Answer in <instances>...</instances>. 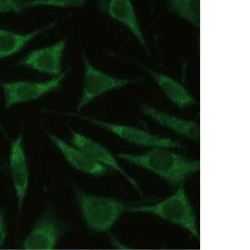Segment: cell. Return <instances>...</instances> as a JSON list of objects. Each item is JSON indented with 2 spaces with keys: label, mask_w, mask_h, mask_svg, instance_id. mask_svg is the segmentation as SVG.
I'll return each mask as SVG.
<instances>
[{
  "label": "cell",
  "mask_w": 250,
  "mask_h": 250,
  "mask_svg": "<svg viewBox=\"0 0 250 250\" xmlns=\"http://www.w3.org/2000/svg\"><path fill=\"white\" fill-rule=\"evenodd\" d=\"M23 10H24L23 1L0 0V13L9 12L22 13Z\"/></svg>",
  "instance_id": "obj_18"
},
{
  "label": "cell",
  "mask_w": 250,
  "mask_h": 250,
  "mask_svg": "<svg viewBox=\"0 0 250 250\" xmlns=\"http://www.w3.org/2000/svg\"><path fill=\"white\" fill-rule=\"evenodd\" d=\"M105 11L113 19L124 25L139 41L146 51L147 44L138 22L135 10L131 1L128 0H111L105 4Z\"/></svg>",
  "instance_id": "obj_13"
},
{
  "label": "cell",
  "mask_w": 250,
  "mask_h": 250,
  "mask_svg": "<svg viewBox=\"0 0 250 250\" xmlns=\"http://www.w3.org/2000/svg\"><path fill=\"white\" fill-rule=\"evenodd\" d=\"M57 250L54 249V250Z\"/></svg>",
  "instance_id": "obj_23"
},
{
  "label": "cell",
  "mask_w": 250,
  "mask_h": 250,
  "mask_svg": "<svg viewBox=\"0 0 250 250\" xmlns=\"http://www.w3.org/2000/svg\"></svg>",
  "instance_id": "obj_24"
},
{
  "label": "cell",
  "mask_w": 250,
  "mask_h": 250,
  "mask_svg": "<svg viewBox=\"0 0 250 250\" xmlns=\"http://www.w3.org/2000/svg\"><path fill=\"white\" fill-rule=\"evenodd\" d=\"M85 1L83 0H32L23 1L24 9L39 6H50L68 8L83 6Z\"/></svg>",
  "instance_id": "obj_17"
},
{
  "label": "cell",
  "mask_w": 250,
  "mask_h": 250,
  "mask_svg": "<svg viewBox=\"0 0 250 250\" xmlns=\"http://www.w3.org/2000/svg\"><path fill=\"white\" fill-rule=\"evenodd\" d=\"M66 43L65 38L53 45L34 50L21 60L16 66L33 69L51 76H59L62 73V59Z\"/></svg>",
  "instance_id": "obj_8"
},
{
  "label": "cell",
  "mask_w": 250,
  "mask_h": 250,
  "mask_svg": "<svg viewBox=\"0 0 250 250\" xmlns=\"http://www.w3.org/2000/svg\"><path fill=\"white\" fill-rule=\"evenodd\" d=\"M130 211L155 215L163 220L186 229L194 236L200 238L197 217L187 195L184 184L179 186L176 193L166 199L154 205H133L130 208Z\"/></svg>",
  "instance_id": "obj_3"
},
{
  "label": "cell",
  "mask_w": 250,
  "mask_h": 250,
  "mask_svg": "<svg viewBox=\"0 0 250 250\" xmlns=\"http://www.w3.org/2000/svg\"><path fill=\"white\" fill-rule=\"evenodd\" d=\"M171 8L179 17L194 26H201V1L199 0H172Z\"/></svg>",
  "instance_id": "obj_16"
},
{
  "label": "cell",
  "mask_w": 250,
  "mask_h": 250,
  "mask_svg": "<svg viewBox=\"0 0 250 250\" xmlns=\"http://www.w3.org/2000/svg\"></svg>",
  "instance_id": "obj_22"
},
{
  "label": "cell",
  "mask_w": 250,
  "mask_h": 250,
  "mask_svg": "<svg viewBox=\"0 0 250 250\" xmlns=\"http://www.w3.org/2000/svg\"><path fill=\"white\" fill-rule=\"evenodd\" d=\"M70 131L72 133V142L75 147L82 150L96 163L109 169L116 170L128 181L138 193H141L137 181L134 180L126 171L123 170L122 167L115 159L114 156L106 148L90 138L75 131L72 128H70Z\"/></svg>",
  "instance_id": "obj_9"
},
{
  "label": "cell",
  "mask_w": 250,
  "mask_h": 250,
  "mask_svg": "<svg viewBox=\"0 0 250 250\" xmlns=\"http://www.w3.org/2000/svg\"><path fill=\"white\" fill-rule=\"evenodd\" d=\"M140 111L144 115L165 127L193 141L200 142L201 130L199 123L174 116L146 104L140 105Z\"/></svg>",
  "instance_id": "obj_11"
},
{
  "label": "cell",
  "mask_w": 250,
  "mask_h": 250,
  "mask_svg": "<svg viewBox=\"0 0 250 250\" xmlns=\"http://www.w3.org/2000/svg\"><path fill=\"white\" fill-rule=\"evenodd\" d=\"M76 199L86 226L95 232L110 230L119 217L133 206L113 198L76 191Z\"/></svg>",
  "instance_id": "obj_2"
},
{
  "label": "cell",
  "mask_w": 250,
  "mask_h": 250,
  "mask_svg": "<svg viewBox=\"0 0 250 250\" xmlns=\"http://www.w3.org/2000/svg\"><path fill=\"white\" fill-rule=\"evenodd\" d=\"M46 133L65 159L78 170L95 176H103L109 172V168L92 160L78 147L66 143L51 132H46Z\"/></svg>",
  "instance_id": "obj_12"
},
{
  "label": "cell",
  "mask_w": 250,
  "mask_h": 250,
  "mask_svg": "<svg viewBox=\"0 0 250 250\" xmlns=\"http://www.w3.org/2000/svg\"><path fill=\"white\" fill-rule=\"evenodd\" d=\"M119 158L158 175L174 187L184 184L188 177L199 172L201 163L190 160L168 148L154 147L145 153H121Z\"/></svg>",
  "instance_id": "obj_1"
},
{
  "label": "cell",
  "mask_w": 250,
  "mask_h": 250,
  "mask_svg": "<svg viewBox=\"0 0 250 250\" xmlns=\"http://www.w3.org/2000/svg\"><path fill=\"white\" fill-rule=\"evenodd\" d=\"M110 238L113 242V246H114V248L111 250H130L127 246H125V244L121 243L120 241L116 239L114 236L111 235Z\"/></svg>",
  "instance_id": "obj_20"
},
{
  "label": "cell",
  "mask_w": 250,
  "mask_h": 250,
  "mask_svg": "<svg viewBox=\"0 0 250 250\" xmlns=\"http://www.w3.org/2000/svg\"><path fill=\"white\" fill-rule=\"evenodd\" d=\"M70 230V227L60 220L53 208L46 209L27 236L22 244L24 250L55 249L60 239Z\"/></svg>",
  "instance_id": "obj_4"
},
{
  "label": "cell",
  "mask_w": 250,
  "mask_h": 250,
  "mask_svg": "<svg viewBox=\"0 0 250 250\" xmlns=\"http://www.w3.org/2000/svg\"><path fill=\"white\" fill-rule=\"evenodd\" d=\"M9 168L18 201L19 212H20L26 197L29 184L28 165L23 146L22 133L11 143Z\"/></svg>",
  "instance_id": "obj_10"
},
{
  "label": "cell",
  "mask_w": 250,
  "mask_h": 250,
  "mask_svg": "<svg viewBox=\"0 0 250 250\" xmlns=\"http://www.w3.org/2000/svg\"><path fill=\"white\" fill-rule=\"evenodd\" d=\"M55 25L51 22L42 28L36 29L30 33L21 34L0 28V59L10 57L19 53L24 46L37 37L43 31L49 30Z\"/></svg>",
  "instance_id": "obj_15"
},
{
  "label": "cell",
  "mask_w": 250,
  "mask_h": 250,
  "mask_svg": "<svg viewBox=\"0 0 250 250\" xmlns=\"http://www.w3.org/2000/svg\"><path fill=\"white\" fill-rule=\"evenodd\" d=\"M0 130H2V131H3V126H2V125H1V122H0Z\"/></svg>",
  "instance_id": "obj_21"
},
{
  "label": "cell",
  "mask_w": 250,
  "mask_h": 250,
  "mask_svg": "<svg viewBox=\"0 0 250 250\" xmlns=\"http://www.w3.org/2000/svg\"><path fill=\"white\" fill-rule=\"evenodd\" d=\"M144 68L153 77L167 98L179 108L184 109L197 104L195 100L180 83L151 69L146 67Z\"/></svg>",
  "instance_id": "obj_14"
},
{
  "label": "cell",
  "mask_w": 250,
  "mask_h": 250,
  "mask_svg": "<svg viewBox=\"0 0 250 250\" xmlns=\"http://www.w3.org/2000/svg\"><path fill=\"white\" fill-rule=\"evenodd\" d=\"M69 115L89 121L90 123L96 126L106 130L118 136L121 139L129 142L130 144H134V145L153 148L165 147L168 148V149H173V148L182 149L184 147V146L180 142H177L172 138L154 135L145 130L133 127V126L114 124V123L107 122V121L99 120V119L93 118V117L76 114V113Z\"/></svg>",
  "instance_id": "obj_6"
},
{
  "label": "cell",
  "mask_w": 250,
  "mask_h": 250,
  "mask_svg": "<svg viewBox=\"0 0 250 250\" xmlns=\"http://www.w3.org/2000/svg\"><path fill=\"white\" fill-rule=\"evenodd\" d=\"M83 61L84 64V78L82 97L77 107L78 111L105 92L122 88L133 82L130 80L115 78L102 72L90 64L84 54H83Z\"/></svg>",
  "instance_id": "obj_7"
},
{
  "label": "cell",
  "mask_w": 250,
  "mask_h": 250,
  "mask_svg": "<svg viewBox=\"0 0 250 250\" xmlns=\"http://www.w3.org/2000/svg\"><path fill=\"white\" fill-rule=\"evenodd\" d=\"M5 238H6V227L4 215L2 211H0V247L4 244Z\"/></svg>",
  "instance_id": "obj_19"
},
{
  "label": "cell",
  "mask_w": 250,
  "mask_h": 250,
  "mask_svg": "<svg viewBox=\"0 0 250 250\" xmlns=\"http://www.w3.org/2000/svg\"><path fill=\"white\" fill-rule=\"evenodd\" d=\"M70 70V68H68L59 76L45 82L19 81L1 83L5 98L4 108L8 109L19 104L35 101L58 89Z\"/></svg>",
  "instance_id": "obj_5"
}]
</instances>
